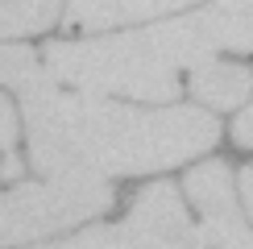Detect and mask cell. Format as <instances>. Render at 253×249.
I'll use <instances>...</instances> for the list:
<instances>
[{"instance_id": "obj_1", "label": "cell", "mask_w": 253, "mask_h": 249, "mask_svg": "<svg viewBox=\"0 0 253 249\" xmlns=\"http://www.w3.org/2000/svg\"><path fill=\"white\" fill-rule=\"evenodd\" d=\"M0 83L21 96L29 162L42 179L108 183L125 174H162L220 141V121L195 104H129L62 91L29 46H0Z\"/></svg>"}, {"instance_id": "obj_2", "label": "cell", "mask_w": 253, "mask_h": 249, "mask_svg": "<svg viewBox=\"0 0 253 249\" xmlns=\"http://www.w3.org/2000/svg\"><path fill=\"white\" fill-rule=\"evenodd\" d=\"M216 50H253V0H212L191 17L125 29L108 38L50 42L42 62L58 83L91 96H121L137 104H174L178 75Z\"/></svg>"}, {"instance_id": "obj_3", "label": "cell", "mask_w": 253, "mask_h": 249, "mask_svg": "<svg viewBox=\"0 0 253 249\" xmlns=\"http://www.w3.org/2000/svg\"><path fill=\"white\" fill-rule=\"evenodd\" d=\"M112 208L104 179H34L0 191V249L42 245L50 237L75 233Z\"/></svg>"}, {"instance_id": "obj_4", "label": "cell", "mask_w": 253, "mask_h": 249, "mask_svg": "<svg viewBox=\"0 0 253 249\" xmlns=\"http://www.w3.org/2000/svg\"><path fill=\"white\" fill-rule=\"evenodd\" d=\"M183 200L195 208L208 249H253V224L241 208L237 174L228 170V162H195L183 179Z\"/></svg>"}, {"instance_id": "obj_5", "label": "cell", "mask_w": 253, "mask_h": 249, "mask_svg": "<svg viewBox=\"0 0 253 249\" xmlns=\"http://www.w3.org/2000/svg\"><path fill=\"white\" fill-rule=\"evenodd\" d=\"M129 249H208L199 224L187 212V200L174 183H154L133 200L121 224Z\"/></svg>"}, {"instance_id": "obj_6", "label": "cell", "mask_w": 253, "mask_h": 249, "mask_svg": "<svg viewBox=\"0 0 253 249\" xmlns=\"http://www.w3.org/2000/svg\"><path fill=\"white\" fill-rule=\"evenodd\" d=\"M187 91L212 112H228L241 108L253 91V71L241 62H224V58H204L199 67L187 71Z\"/></svg>"}, {"instance_id": "obj_7", "label": "cell", "mask_w": 253, "mask_h": 249, "mask_svg": "<svg viewBox=\"0 0 253 249\" xmlns=\"http://www.w3.org/2000/svg\"><path fill=\"white\" fill-rule=\"evenodd\" d=\"M195 4V0H71L67 4V25L71 29H112V25H133V21H154L162 13Z\"/></svg>"}, {"instance_id": "obj_8", "label": "cell", "mask_w": 253, "mask_h": 249, "mask_svg": "<svg viewBox=\"0 0 253 249\" xmlns=\"http://www.w3.org/2000/svg\"><path fill=\"white\" fill-rule=\"evenodd\" d=\"M62 13V0H0V42L29 38L50 29Z\"/></svg>"}, {"instance_id": "obj_9", "label": "cell", "mask_w": 253, "mask_h": 249, "mask_svg": "<svg viewBox=\"0 0 253 249\" xmlns=\"http://www.w3.org/2000/svg\"><path fill=\"white\" fill-rule=\"evenodd\" d=\"M17 133H21V121H17L13 104L0 96V154H4V162H0V179H13V174H21V158H17Z\"/></svg>"}, {"instance_id": "obj_10", "label": "cell", "mask_w": 253, "mask_h": 249, "mask_svg": "<svg viewBox=\"0 0 253 249\" xmlns=\"http://www.w3.org/2000/svg\"><path fill=\"white\" fill-rule=\"evenodd\" d=\"M233 141L245 145V150H253V100H245L237 108V117H233Z\"/></svg>"}, {"instance_id": "obj_11", "label": "cell", "mask_w": 253, "mask_h": 249, "mask_svg": "<svg viewBox=\"0 0 253 249\" xmlns=\"http://www.w3.org/2000/svg\"><path fill=\"white\" fill-rule=\"evenodd\" d=\"M237 191H241V208H245V216L253 224V166H245V170L237 174Z\"/></svg>"}, {"instance_id": "obj_12", "label": "cell", "mask_w": 253, "mask_h": 249, "mask_svg": "<svg viewBox=\"0 0 253 249\" xmlns=\"http://www.w3.org/2000/svg\"><path fill=\"white\" fill-rule=\"evenodd\" d=\"M21 249H75V237H67V241H50V245H21Z\"/></svg>"}]
</instances>
